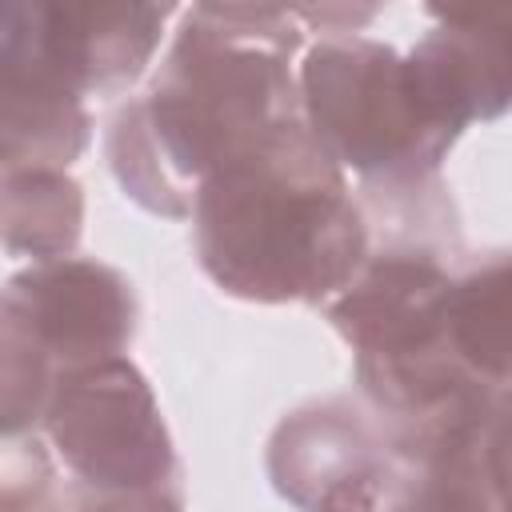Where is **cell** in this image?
Masks as SVG:
<instances>
[{"label": "cell", "mask_w": 512, "mask_h": 512, "mask_svg": "<svg viewBox=\"0 0 512 512\" xmlns=\"http://www.w3.org/2000/svg\"><path fill=\"white\" fill-rule=\"evenodd\" d=\"M300 20L276 4H192L144 96L108 128V164L148 212L188 220L200 180L300 120Z\"/></svg>", "instance_id": "1"}, {"label": "cell", "mask_w": 512, "mask_h": 512, "mask_svg": "<svg viewBox=\"0 0 512 512\" xmlns=\"http://www.w3.org/2000/svg\"><path fill=\"white\" fill-rule=\"evenodd\" d=\"M188 220L212 284L256 304H320L344 292L372 252L348 176L304 120L212 168Z\"/></svg>", "instance_id": "2"}, {"label": "cell", "mask_w": 512, "mask_h": 512, "mask_svg": "<svg viewBox=\"0 0 512 512\" xmlns=\"http://www.w3.org/2000/svg\"><path fill=\"white\" fill-rule=\"evenodd\" d=\"M300 120L320 152L356 172L368 188L436 180L456 144L416 96L396 48L368 36H324L304 52L296 72Z\"/></svg>", "instance_id": "3"}, {"label": "cell", "mask_w": 512, "mask_h": 512, "mask_svg": "<svg viewBox=\"0 0 512 512\" xmlns=\"http://www.w3.org/2000/svg\"><path fill=\"white\" fill-rule=\"evenodd\" d=\"M40 428L84 488L180 492V468L160 404L128 356L64 368Z\"/></svg>", "instance_id": "4"}, {"label": "cell", "mask_w": 512, "mask_h": 512, "mask_svg": "<svg viewBox=\"0 0 512 512\" xmlns=\"http://www.w3.org/2000/svg\"><path fill=\"white\" fill-rule=\"evenodd\" d=\"M84 96L40 52L24 4H0V172L68 168L88 148Z\"/></svg>", "instance_id": "5"}, {"label": "cell", "mask_w": 512, "mask_h": 512, "mask_svg": "<svg viewBox=\"0 0 512 512\" xmlns=\"http://www.w3.org/2000/svg\"><path fill=\"white\" fill-rule=\"evenodd\" d=\"M28 312L56 368L124 356L136 332L132 284L100 260H40L4 284Z\"/></svg>", "instance_id": "6"}, {"label": "cell", "mask_w": 512, "mask_h": 512, "mask_svg": "<svg viewBox=\"0 0 512 512\" xmlns=\"http://www.w3.org/2000/svg\"><path fill=\"white\" fill-rule=\"evenodd\" d=\"M40 52L88 96L136 84L160 48L172 4H24Z\"/></svg>", "instance_id": "7"}, {"label": "cell", "mask_w": 512, "mask_h": 512, "mask_svg": "<svg viewBox=\"0 0 512 512\" xmlns=\"http://www.w3.org/2000/svg\"><path fill=\"white\" fill-rule=\"evenodd\" d=\"M404 56L428 116L460 136L472 120H496L512 88V16H444Z\"/></svg>", "instance_id": "8"}, {"label": "cell", "mask_w": 512, "mask_h": 512, "mask_svg": "<svg viewBox=\"0 0 512 512\" xmlns=\"http://www.w3.org/2000/svg\"><path fill=\"white\" fill-rule=\"evenodd\" d=\"M388 452V436L348 396L312 400L288 412L268 440L272 488L300 512H316L340 484L372 468Z\"/></svg>", "instance_id": "9"}, {"label": "cell", "mask_w": 512, "mask_h": 512, "mask_svg": "<svg viewBox=\"0 0 512 512\" xmlns=\"http://www.w3.org/2000/svg\"><path fill=\"white\" fill-rule=\"evenodd\" d=\"M84 192L60 168L0 172V244L16 256L64 260L80 244Z\"/></svg>", "instance_id": "10"}, {"label": "cell", "mask_w": 512, "mask_h": 512, "mask_svg": "<svg viewBox=\"0 0 512 512\" xmlns=\"http://www.w3.org/2000/svg\"><path fill=\"white\" fill-rule=\"evenodd\" d=\"M448 340L484 384L508 388V252H488L448 288Z\"/></svg>", "instance_id": "11"}, {"label": "cell", "mask_w": 512, "mask_h": 512, "mask_svg": "<svg viewBox=\"0 0 512 512\" xmlns=\"http://www.w3.org/2000/svg\"><path fill=\"white\" fill-rule=\"evenodd\" d=\"M60 368L36 336L20 300L0 288V436L32 432L44 420Z\"/></svg>", "instance_id": "12"}, {"label": "cell", "mask_w": 512, "mask_h": 512, "mask_svg": "<svg viewBox=\"0 0 512 512\" xmlns=\"http://www.w3.org/2000/svg\"><path fill=\"white\" fill-rule=\"evenodd\" d=\"M52 488V460L36 432L0 436V512H40Z\"/></svg>", "instance_id": "13"}, {"label": "cell", "mask_w": 512, "mask_h": 512, "mask_svg": "<svg viewBox=\"0 0 512 512\" xmlns=\"http://www.w3.org/2000/svg\"><path fill=\"white\" fill-rule=\"evenodd\" d=\"M40 512H48V508H40Z\"/></svg>", "instance_id": "14"}]
</instances>
